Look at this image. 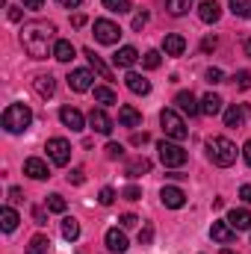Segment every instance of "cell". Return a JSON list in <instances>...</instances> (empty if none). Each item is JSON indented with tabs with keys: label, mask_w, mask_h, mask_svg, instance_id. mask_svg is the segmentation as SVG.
Returning <instances> with one entry per match:
<instances>
[{
	"label": "cell",
	"mask_w": 251,
	"mask_h": 254,
	"mask_svg": "<svg viewBox=\"0 0 251 254\" xmlns=\"http://www.w3.org/2000/svg\"><path fill=\"white\" fill-rule=\"evenodd\" d=\"M21 45L33 60H48L54 57L57 45V27L51 21H30L21 27Z\"/></svg>",
	"instance_id": "1"
},
{
	"label": "cell",
	"mask_w": 251,
	"mask_h": 254,
	"mask_svg": "<svg viewBox=\"0 0 251 254\" xmlns=\"http://www.w3.org/2000/svg\"><path fill=\"white\" fill-rule=\"evenodd\" d=\"M207 157H210L213 166L228 169V166L237 163V145L225 136H213V139H207Z\"/></svg>",
	"instance_id": "2"
},
{
	"label": "cell",
	"mask_w": 251,
	"mask_h": 254,
	"mask_svg": "<svg viewBox=\"0 0 251 254\" xmlns=\"http://www.w3.org/2000/svg\"><path fill=\"white\" fill-rule=\"evenodd\" d=\"M0 125H3L6 133H24L33 125V110L27 104H9L0 116Z\"/></svg>",
	"instance_id": "3"
},
{
	"label": "cell",
	"mask_w": 251,
	"mask_h": 254,
	"mask_svg": "<svg viewBox=\"0 0 251 254\" xmlns=\"http://www.w3.org/2000/svg\"><path fill=\"white\" fill-rule=\"evenodd\" d=\"M157 151H160V163L166 166V169H181V166H187L189 154L178 145V142H169V139H163L160 145H157Z\"/></svg>",
	"instance_id": "4"
},
{
	"label": "cell",
	"mask_w": 251,
	"mask_h": 254,
	"mask_svg": "<svg viewBox=\"0 0 251 254\" xmlns=\"http://www.w3.org/2000/svg\"><path fill=\"white\" fill-rule=\"evenodd\" d=\"M160 125H163V133H166L169 139H175V142H184L189 136L187 122H184L175 110H163V113H160Z\"/></svg>",
	"instance_id": "5"
},
{
	"label": "cell",
	"mask_w": 251,
	"mask_h": 254,
	"mask_svg": "<svg viewBox=\"0 0 251 254\" xmlns=\"http://www.w3.org/2000/svg\"><path fill=\"white\" fill-rule=\"evenodd\" d=\"M45 151H48V157H51V163H54V166H68V160H71V142L63 139V136L48 139Z\"/></svg>",
	"instance_id": "6"
},
{
	"label": "cell",
	"mask_w": 251,
	"mask_h": 254,
	"mask_svg": "<svg viewBox=\"0 0 251 254\" xmlns=\"http://www.w3.org/2000/svg\"><path fill=\"white\" fill-rule=\"evenodd\" d=\"M95 39H98L101 45H119L122 27H119L116 21H110V18H98V21H95Z\"/></svg>",
	"instance_id": "7"
},
{
	"label": "cell",
	"mask_w": 251,
	"mask_h": 254,
	"mask_svg": "<svg viewBox=\"0 0 251 254\" xmlns=\"http://www.w3.org/2000/svg\"><path fill=\"white\" fill-rule=\"evenodd\" d=\"M249 119H251V107H246V104H231L225 110V125L228 127H246Z\"/></svg>",
	"instance_id": "8"
},
{
	"label": "cell",
	"mask_w": 251,
	"mask_h": 254,
	"mask_svg": "<svg viewBox=\"0 0 251 254\" xmlns=\"http://www.w3.org/2000/svg\"><path fill=\"white\" fill-rule=\"evenodd\" d=\"M89 127H92L95 133H101V136H110L113 127H116V122H113V119L104 113V107H101V110H92V113H89Z\"/></svg>",
	"instance_id": "9"
},
{
	"label": "cell",
	"mask_w": 251,
	"mask_h": 254,
	"mask_svg": "<svg viewBox=\"0 0 251 254\" xmlns=\"http://www.w3.org/2000/svg\"><path fill=\"white\" fill-rule=\"evenodd\" d=\"M92 71L89 68H74L71 74H68V86H71V92H89L92 89Z\"/></svg>",
	"instance_id": "10"
},
{
	"label": "cell",
	"mask_w": 251,
	"mask_h": 254,
	"mask_svg": "<svg viewBox=\"0 0 251 254\" xmlns=\"http://www.w3.org/2000/svg\"><path fill=\"white\" fill-rule=\"evenodd\" d=\"M33 92L39 95V98H54V92H57V80H54V74H36L33 77Z\"/></svg>",
	"instance_id": "11"
},
{
	"label": "cell",
	"mask_w": 251,
	"mask_h": 254,
	"mask_svg": "<svg viewBox=\"0 0 251 254\" xmlns=\"http://www.w3.org/2000/svg\"><path fill=\"white\" fill-rule=\"evenodd\" d=\"M24 175H27V178H33V181H48V178H51V169H48V163H45V160L30 157V160H24Z\"/></svg>",
	"instance_id": "12"
},
{
	"label": "cell",
	"mask_w": 251,
	"mask_h": 254,
	"mask_svg": "<svg viewBox=\"0 0 251 254\" xmlns=\"http://www.w3.org/2000/svg\"><path fill=\"white\" fill-rule=\"evenodd\" d=\"M160 201H163L169 210H181V207L187 204V195H184V190H181V187H163V192H160Z\"/></svg>",
	"instance_id": "13"
},
{
	"label": "cell",
	"mask_w": 251,
	"mask_h": 254,
	"mask_svg": "<svg viewBox=\"0 0 251 254\" xmlns=\"http://www.w3.org/2000/svg\"><path fill=\"white\" fill-rule=\"evenodd\" d=\"M83 57L89 60V65L95 68V74H98L101 80H116V74H113V68H110V65L104 63V60H101V57H98V54H95L92 48H86V51H83Z\"/></svg>",
	"instance_id": "14"
},
{
	"label": "cell",
	"mask_w": 251,
	"mask_h": 254,
	"mask_svg": "<svg viewBox=\"0 0 251 254\" xmlns=\"http://www.w3.org/2000/svg\"><path fill=\"white\" fill-rule=\"evenodd\" d=\"M60 122H63L65 127H71L74 133L86 127V119H83V113H80L77 107H63V110H60Z\"/></svg>",
	"instance_id": "15"
},
{
	"label": "cell",
	"mask_w": 251,
	"mask_h": 254,
	"mask_svg": "<svg viewBox=\"0 0 251 254\" xmlns=\"http://www.w3.org/2000/svg\"><path fill=\"white\" fill-rule=\"evenodd\" d=\"M210 237H213L216 243H222V246H231V243L237 240V231H234L228 222H213V228H210Z\"/></svg>",
	"instance_id": "16"
},
{
	"label": "cell",
	"mask_w": 251,
	"mask_h": 254,
	"mask_svg": "<svg viewBox=\"0 0 251 254\" xmlns=\"http://www.w3.org/2000/svg\"><path fill=\"white\" fill-rule=\"evenodd\" d=\"M198 18H201L204 24H216V21L222 18V6H219L216 0H201V3H198Z\"/></svg>",
	"instance_id": "17"
},
{
	"label": "cell",
	"mask_w": 251,
	"mask_h": 254,
	"mask_svg": "<svg viewBox=\"0 0 251 254\" xmlns=\"http://www.w3.org/2000/svg\"><path fill=\"white\" fill-rule=\"evenodd\" d=\"M175 104H178V110H181V113H187L189 119L201 113V104L195 101V95H192V92H178V95H175Z\"/></svg>",
	"instance_id": "18"
},
{
	"label": "cell",
	"mask_w": 251,
	"mask_h": 254,
	"mask_svg": "<svg viewBox=\"0 0 251 254\" xmlns=\"http://www.w3.org/2000/svg\"><path fill=\"white\" fill-rule=\"evenodd\" d=\"M136 63H139V51L130 48V45L119 48V51L113 54V65H116V68H130V65H136Z\"/></svg>",
	"instance_id": "19"
},
{
	"label": "cell",
	"mask_w": 251,
	"mask_h": 254,
	"mask_svg": "<svg viewBox=\"0 0 251 254\" xmlns=\"http://www.w3.org/2000/svg\"><path fill=\"white\" fill-rule=\"evenodd\" d=\"M163 51H166V57H184V51H187V39L178 36V33H169V36L163 39Z\"/></svg>",
	"instance_id": "20"
},
{
	"label": "cell",
	"mask_w": 251,
	"mask_h": 254,
	"mask_svg": "<svg viewBox=\"0 0 251 254\" xmlns=\"http://www.w3.org/2000/svg\"><path fill=\"white\" fill-rule=\"evenodd\" d=\"M107 249L113 254H125L127 252V237H125V231H119V228H110L107 231Z\"/></svg>",
	"instance_id": "21"
},
{
	"label": "cell",
	"mask_w": 251,
	"mask_h": 254,
	"mask_svg": "<svg viewBox=\"0 0 251 254\" xmlns=\"http://www.w3.org/2000/svg\"><path fill=\"white\" fill-rule=\"evenodd\" d=\"M228 225H231L234 231H251V213L243 210V207H240V210L234 207V210L228 213Z\"/></svg>",
	"instance_id": "22"
},
{
	"label": "cell",
	"mask_w": 251,
	"mask_h": 254,
	"mask_svg": "<svg viewBox=\"0 0 251 254\" xmlns=\"http://www.w3.org/2000/svg\"><path fill=\"white\" fill-rule=\"evenodd\" d=\"M119 125L122 127H139L142 125V113H139L136 107H130V104L119 107Z\"/></svg>",
	"instance_id": "23"
},
{
	"label": "cell",
	"mask_w": 251,
	"mask_h": 254,
	"mask_svg": "<svg viewBox=\"0 0 251 254\" xmlns=\"http://www.w3.org/2000/svg\"><path fill=\"white\" fill-rule=\"evenodd\" d=\"M125 83H127V89H130L133 95H148V92H151V83H148L142 74H136V71H130V74H127Z\"/></svg>",
	"instance_id": "24"
},
{
	"label": "cell",
	"mask_w": 251,
	"mask_h": 254,
	"mask_svg": "<svg viewBox=\"0 0 251 254\" xmlns=\"http://www.w3.org/2000/svg\"><path fill=\"white\" fill-rule=\"evenodd\" d=\"M148 172H151V160H148V157H133L125 169L127 178H142V175H148Z\"/></svg>",
	"instance_id": "25"
},
{
	"label": "cell",
	"mask_w": 251,
	"mask_h": 254,
	"mask_svg": "<svg viewBox=\"0 0 251 254\" xmlns=\"http://www.w3.org/2000/svg\"><path fill=\"white\" fill-rule=\"evenodd\" d=\"M77 57V48L68 42V39H57V45H54V60H60V63H71Z\"/></svg>",
	"instance_id": "26"
},
{
	"label": "cell",
	"mask_w": 251,
	"mask_h": 254,
	"mask_svg": "<svg viewBox=\"0 0 251 254\" xmlns=\"http://www.w3.org/2000/svg\"><path fill=\"white\" fill-rule=\"evenodd\" d=\"M201 113H204V116H210V119H213V116H219V113H222V98H219V95H213V92H207V95L201 98Z\"/></svg>",
	"instance_id": "27"
},
{
	"label": "cell",
	"mask_w": 251,
	"mask_h": 254,
	"mask_svg": "<svg viewBox=\"0 0 251 254\" xmlns=\"http://www.w3.org/2000/svg\"><path fill=\"white\" fill-rule=\"evenodd\" d=\"M18 222H21V219H18V213H15L12 207H3V210H0V228H3L6 234H12V231L18 228Z\"/></svg>",
	"instance_id": "28"
},
{
	"label": "cell",
	"mask_w": 251,
	"mask_h": 254,
	"mask_svg": "<svg viewBox=\"0 0 251 254\" xmlns=\"http://www.w3.org/2000/svg\"><path fill=\"white\" fill-rule=\"evenodd\" d=\"M63 237L68 240V243H74V240L80 237V222H77L74 216H65L63 219Z\"/></svg>",
	"instance_id": "29"
},
{
	"label": "cell",
	"mask_w": 251,
	"mask_h": 254,
	"mask_svg": "<svg viewBox=\"0 0 251 254\" xmlns=\"http://www.w3.org/2000/svg\"><path fill=\"white\" fill-rule=\"evenodd\" d=\"M95 101H98L101 107H113V104H116V92H113L110 86H95Z\"/></svg>",
	"instance_id": "30"
},
{
	"label": "cell",
	"mask_w": 251,
	"mask_h": 254,
	"mask_svg": "<svg viewBox=\"0 0 251 254\" xmlns=\"http://www.w3.org/2000/svg\"><path fill=\"white\" fill-rule=\"evenodd\" d=\"M48 246H51V240H48L45 234H39V237H33V240H30L27 254H45V252H48Z\"/></svg>",
	"instance_id": "31"
},
{
	"label": "cell",
	"mask_w": 251,
	"mask_h": 254,
	"mask_svg": "<svg viewBox=\"0 0 251 254\" xmlns=\"http://www.w3.org/2000/svg\"><path fill=\"white\" fill-rule=\"evenodd\" d=\"M228 6L237 18H251V0H228Z\"/></svg>",
	"instance_id": "32"
},
{
	"label": "cell",
	"mask_w": 251,
	"mask_h": 254,
	"mask_svg": "<svg viewBox=\"0 0 251 254\" xmlns=\"http://www.w3.org/2000/svg\"><path fill=\"white\" fill-rule=\"evenodd\" d=\"M45 207H48V213H65V198L60 192H54V195H48V201H45Z\"/></svg>",
	"instance_id": "33"
},
{
	"label": "cell",
	"mask_w": 251,
	"mask_h": 254,
	"mask_svg": "<svg viewBox=\"0 0 251 254\" xmlns=\"http://www.w3.org/2000/svg\"><path fill=\"white\" fill-rule=\"evenodd\" d=\"M104 9H110V12H116V15H125L133 9V3L130 0H104Z\"/></svg>",
	"instance_id": "34"
},
{
	"label": "cell",
	"mask_w": 251,
	"mask_h": 254,
	"mask_svg": "<svg viewBox=\"0 0 251 254\" xmlns=\"http://www.w3.org/2000/svg\"><path fill=\"white\" fill-rule=\"evenodd\" d=\"M166 6H169V12H172V15H178V18H181V15H187V12H189L192 0H166Z\"/></svg>",
	"instance_id": "35"
},
{
	"label": "cell",
	"mask_w": 251,
	"mask_h": 254,
	"mask_svg": "<svg viewBox=\"0 0 251 254\" xmlns=\"http://www.w3.org/2000/svg\"><path fill=\"white\" fill-rule=\"evenodd\" d=\"M160 63H163V57H160V51H148V54L142 57V65H145L148 71H154V68H160Z\"/></svg>",
	"instance_id": "36"
},
{
	"label": "cell",
	"mask_w": 251,
	"mask_h": 254,
	"mask_svg": "<svg viewBox=\"0 0 251 254\" xmlns=\"http://www.w3.org/2000/svg\"><path fill=\"white\" fill-rule=\"evenodd\" d=\"M104 151H107V160H122L125 157V145H119V142H110Z\"/></svg>",
	"instance_id": "37"
},
{
	"label": "cell",
	"mask_w": 251,
	"mask_h": 254,
	"mask_svg": "<svg viewBox=\"0 0 251 254\" xmlns=\"http://www.w3.org/2000/svg\"><path fill=\"white\" fill-rule=\"evenodd\" d=\"M234 83H237V89H251V71H237L234 74Z\"/></svg>",
	"instance_id": "38"
},
{
	"label": "cell",
	"mask_w": 251,
	"mask_h": 254,
	"mask_svg": "<svg viewBox=\"0 0 251 254\" xmlns=\"http://www.w3.org/2000/svg\"><path fill=\"white\" fill-rule=\"evenodd\" d=\"M98 201H101L104 207H110V204L116 201V190H113V187H104V190L98 192Z\"/></svg>",
	"instance_id": "39"
},
{
	"label": "cell",
	"mask_w": 251,
	"mask_h": 254,
	"mask_svg": "<svg viewBox=\"0 0 251 254\" xmlns=\"http://www.w3.org/2000/svg\"><path fill=\"white\" fill-rule=\"evenodd\" d=\"M151 240H154V228H151V225H142V231H139V246H151Z\"/></svg>",
	"instance_id": "40"
},
{
	"label": "cell",
	"mask_w": 251,
	"mask_h": 254,
	"mask_svg": "<svg viewBox=\"0 0 251 254\" xmlns=\"http://www.w3.org/2000/svg\"><path fill=\"white\" fill-rule=\"evenodd\" d=\"M86 181V172L83 169H71V175H68V184H74V187H80Z\"/></svg>",
	"instance_id": "41"
},
{
	"label": "cell",
	"mask_w": 251,
	"mask_h": 254,
	"mask_svg": "<svg viewBox=\"0 0 251 254\" xmlns=\"http://www.w3.org/2000/svg\"><path fill=\"white\" fill-rule=\"evenodd\" d=\"M122 198H127V201H139V198H142V190H139V187H127V190L122 192Z\"/></svg>",
	"instance_id": "42"
},
{
	"label": "cell",
	"mask_w": 251,
	"mask_h": 254,
	"mask_svg": "<svg viewBox=\"0 0 251 254\" xmlns=\"http://www.w3.org/2000/svg\"><path fill=\"white\" fill-rule=\"evenodd\" d=\"M145 24H148V12H136L133 15V30H142Z\"/></svg>",
	"instance_id": "43"
},
{
	"label": "cell",
	"mask_w": 251,
	"mask_h": 254,
	"mask_svg": "<svg viewBox=\"0 0 251 254\" xmlns=\"http://www.w3.org/2000/svg\"><path fill=\"white\" fill-rule=\"evenodd\" d=\"M207 80H210V83H225V74H222L219 68H207Z\"/></svg>",
	"instance_id": "44"
},
{
	"label": "cell",
	"mask_w": 251,
	"mask_h": 254,
	"mask_svg": "<svg viewBox=\"0 0 251 254\" xmlns=\"http://www.w3.org/2000/svg\"><path fill=\"white\" fill-rule=\"evenodd\" d=\"M216 45H219V42H216V36H207V39L201 42V51H204V54H210V51H216Z\"/></svg>",
	"instance_id": "45"
},
{
	"label": "cell",
	"mask_w": 251,
	"mask_h": 254,
	"mask_svg": "<svg viewBox=\"0 0 251 254\" xmlns=\"http://www.w3.org/2000/svg\"><path fill=\"white\" fill-rule=\"evenodd\" d=\"M119 222H122V228H133V225H136V222H139V219H136V216H133V213H125V216H122V219H119Z\"/></svg>",
	"instance_id": "46"
},
{
	"label": "cell",
	"mask_w": 251,
	"mask_h": 254,
	"mask_svg": "<svg viewBox=\"0 0 251 254\" xmlns=\"http://www.w3.org/2000/svg\"><path fill=\"white\" fill-rule=\"evenodd\" d=\"M33 219H36V225H48V216H45V210H42V207H36V210H33Z\"/></svg>",
	"instance_id": "47"
},
{
	"label": "cell",
	"mask_w": 251,
	"mask_h": 254,
	"mask_svg": "<svg viewBox=\"0 0 251 254\" xmlns=\"http://www.w3.org/2000/svg\"><path fill=\"white\" fill-rule=\"evenodd\" d=\"M24 3V9H42L45 6V0H21Z\"/></svg>",
	"instance_id": "48"
},
{
	"label": "cell",
	"mask_w": 251,
	"mask_h": 254,
	"mask_svg": "<svg viewBox=\"0 0 251 254\" xmlns=\"http://www.w3.org/2000/svg\"><path fill=\"white\" fill-rule=\"evenodd\" d=\"M130 142H133V145H145V142H148V133H133Z\"/></svg>",
	"instance_id": "49"
},
{
	"label": "cell",
	"mask_w": 251,
	"mask_h": 254,
	"mask_svg": "<svg viewBox=\"0 0 251 254\" xmlns=\"http://www.w3.org/2000/svg\"><path fill=\"white\" fill-rule=\"evenodd\" d=\"M240 198H243L246 204H251V187H240Z\"/></svg>",
	"instance_id": "50"
},
{
	"label": "cell",
	"mask_w": 251,
	"mask_h": 254,
	"mask_svg": "<svg viewBox=\"0 0 251 254\" xmlns=\"http://www.w3.org/2000/svg\"><path fill=\"white\" fill-rule=\"evenodd\" d=\"M9 198H12V201H24V192L18 190V187H12V190H9Z\"/></svg>",
	"instance_id": "51"
},
{
	"label": "cell",
	"mask_w": 251,
	"mask_h": 254,
	"mask_svg": "<svg viewBox=\"0 0 251 254\" xmlns=\"http://www.w3.org/2000/svg\"><path fill=\"white\" fill-rule=\"evenodd\" d=\"M243 160L251 166V142H246V145H243Z\"/></svg>",
	"instance_id": "52"
},
{
	"label": "cell",
	"mask_w": 251,
	"mask_h": 254,
	"mask_svg": "<svg viewBox=\"0 0 251 254\" xmlns=\"http://www.w3.org/2000/svg\"><path fill=\"white\" fill-rule=\"evenodd\" d=\"M9 21H21V9H15V6H9Z\"/></svg>",
	"instance_id": "53"
},
{
	"label": "cell",
	"mask_w": 251,
	"mask_h": 254,
	"mask_svg": "<svg viewBox=\"0 0 251 254\" xmlns=\"http://www.w3.org/2000/svg\"><path fill=\"white\" fill-rule=\"evenodd\" d=\"M60 3H63L65 9H74V6H80V3H83V0H60Z\"/></svg>",
	"instance_id": "54"
},
{
	"label": "cell",
	"mask_w": 251,
	"mask_h": 254,
	"mask_svg": "<svg viewBox=\"0 0 251 254\" xmlns=\"http://www.w3.org/2000/svg\"><path fill=\"white\" fill-rule=\"evenodd\" d=\"M243 48H246V57H251V36L246 39V42H243Z\"/></svg>",
	"instance_id": "55"
},
{
	"label": "cell",
	"mask_w": 251,
	"mask_h": 254,
	"mask_svg": "<svg viewBox=\"0 0 251 254\" xmlns=\"http://www.w3.org/2000/svg\"><path fill=\"white\" fill-rule=\"evenodd\" d=\"M219 254H237V252H231V249H222V252H219Z\"/></svg>",
	"instance_id": "56"
}]
</instances>
